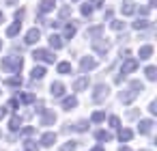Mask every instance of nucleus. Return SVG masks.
I'll return each mask as SVG.
<instances>
[{"label":"nucleus","mask_w":157,"mask_h":151,"mask_svg":"<svg viewBox=\"0 0 157 151\" xmlns=\"http://www.w3.org/2000/svg\"><path fill=\"white\" fill-rule=\"evenodd\" d=\"M142 91H144V82H142V80H131V82L127 84V89H123V91H121L118 99H121L123 104H131V101H133Z\"/></svg>","instance_id":"obj_1"},{"label":"nucleus","mask_w":157,"mask_h":151,"mask_svg":"<svg viewBox=\"0 0 157 151\" xmlns=\"http://www.w3.org/2000/svg\"><path fill=\"white\" fill-rule=\"evenodd\" d=\"M22 65H24V58L17 56V54H9V56L2 58V63H0V67H2L5 74H17L22 69Z\"/></svg>","instance_id":"obj_2"},{"label":"nucleus","mask_w":157,"mask_h":151,"mask_svg":"<svg viewBox=\"0 0 157 151\" xmlns=\"http://www.w3.org/2000/svg\"><path fill=\"white\" fill-rule=\"evenodd\" d=\"M90 48L99 54V56H103L105 58V54L110 52V48H112V41L110 39H105V37H97V39H93L90 41Z\"/></svg>","instance_id":"obj_3"},{"label":"nucleus","mask_w":157,"mask_h":151,"mask_svg":"<svg viewBox=\"0 0 157 151\" xmlns=\"http://www.w3.org/2000/svg\"><path fill=\"white\" fill-rule=\"evenodd\" d=\"M33 58H35V63H54L56 61L54 52L52 50H45V48H37L33 52Z\"/></svg>","instance_id":"obj_4"},{"label":"nucleus","mask_w":157,"mask_h":151,"mask_svg":"<svg viewBox=\"0 0 157 151\" xmlns=\"http://www.w3.org/2000/svg\"><path fill=\"white\" fill-rule=\"evenodd\" d=\"M108 97H110V86H108V84H97L95 91L90 93V99H93L95 104H101V101H105Z\"/></svg>","instance_id":"obj_5"},{"label":"nucleus","mask_w":157,"mask_h":151,"mask_svg":"<svg viewBox=\"0 0 157 151\" xmlns=\"http://www.w3.org/2000/svg\"><path fill=\"white\" fill-rule=\"evenodd\" d=\"M95 67H97V58L95 56H82V61H80V71L82 74H88Z\"/></svg>","instance_id":"obj_6"},{"label":"nucleus","mask_w":157,"mask_h":151,"mask_svg":"<svg viewBox=\"0 0 157 151\" xmlns=\"http://www.w3.org/2000/svg\"><path fill=\"white\" fill-rule=\"evenodd\" d=\"M138 69V61L136 58H125L123 61V65H121V71L118 74H123V76H129L131 71H136Z\"/></svg>","instance_id":"obj_7"},{"label":"nucleus","mask_w":157,"mask_h":151,"mask_svg":"<svg viewBox=\"0 0 157 151\" xmlns=\"http://www.w3.org/2000/svg\"><path fill=\"white\" fill-rule=\"evenodd\" d=\"M54 7H56V0H41L39 7H37V13L39 15H45V13L54 11Z\"/></svg>","instance_id":"obj_8"},{"label":"nucleus","mask_w":157,"mask_h":151,"mask_svg":"<svg viewBox=\"0 0 157 151\" xmlns=\"http://www.w3.org/2000/svg\"><path fill=\"white\" fill-rule=\"evenodd\" d=\"M41 39V30L39 28H30L28 33H26V37H24V43L26 46H33V43H37Z\"/></svg>","instance_id":"obj_9"},{"label":"nucleus","mask_w":157,"mask_h":151,"mask_svg":"<svg viewBox=\"0 0 157 151\" xmlns=\"http://www.w3.org/2000/svg\"><path fill=\"white\" fill-rule=\"evenodd\" d=\"M54 123H56V112L45 108V110L41 112V125H45V127H48V125H54Z\"/></svg>","instance_id":"obj_10"},{"label":"nucleus","mask_w":157,"mask_h":151,"mask_svg":"<svg viewBox=\"0 0 157 151\" xmlns=\"http://www.w3.org/2000/svg\"><path fill=\"white\" fill-rule=\"evenodd\" d=\"M39 147H54V142H56V132H45V134H41V138H39Z\"/></svg>","instance_id":"obj_11"},{"label":"nucleus","mask_w":157,"mask_h":151,"mask_svg":"<svg viewBox=\"0 0 157 151\" xmlns=\"http://www.w3.org/2000/svg\"><path fill=\"white\" fill-rule=\"evenodd\" d=\"M75 30H78V24H75V22H69V24L63 26V35H60V37H63V39H73V37H75Z\"/></svg>","instance_id":"obj_12"},{"label":"nucleus","mask_w":157,"mask_h":151,"mask_svg":"<svg viewBox=\"0 0 157 151\" xmlns=\"http://www.w3.org/2000/svg\"><path fill=\"white\" fill-rule=\"evenodd\" d=\"M138 132H140L142 136H148V134L153 132V121H151V119H140V123H138Z\"/></svg>","instance_id":"obj_13"},{"label":"nucleus","mask_w":157,"mask_h":151,"mask_svg":"<svg viewBox=\"0 0 157 151\" xmlns=\"http://www.w3.org/2000/svg\"><path fill=\"white\" fill-rule=\"evenodd\" d=\"M60 108L63 110H73V108H78V97H73V95H69V97H63V101H60Z\"/></svg>","instance_id":"obj_14"},{"label":"nucleus","mask_w":157,"mask_h":151,"mask_svg":"<svg viewBox=\"0 0 157 151\" xmlns=\"http://www.w3.org/2000/svg\"><path fill=\"white\" fill-rule=\"evenodd\" d=\"M56 71H58L60 76H71V74H73V67H71L69 61H60V63L56 65Z\"/></svg>","instance_id":"obj_15"},{"label":"nucleus","mask_w":157,"mask_h":151,"mask_svg":"<svg viewBox=\"0 0 157 151\" xmlns=\"http://www.w3.org/2000/svg\"><path fill=\"white\" fill-rule=\"evenodd\" d=\"M88 84H90V80H88V76H82V78H75V80H73V91H86V89H88Z\"/></svg>","instance_id":"obj_16"},{"label":"nucleus","mask_w":157,"mask_h":151,"mask_svg":"<svg viewBox=\"0 0 157 151\" xmlns=\"http://www.w3.org/2000/svg\"><path fill=\"white\" fill-rule=\"evenodd\" d=\"M50 95H52V97H63V95H65V84L58 82V80L52 82V86H50Z\"/></svg>","instance_id":"obj_17"},{"label":"nucleus","mask_w":157,"mask_h":151,"mask_svg":"<svg viewBox=\"0 0 157 151\" xmlns=\"http://www.w3.org/2000/svg\"><path fill=\"white\" fill-rule=\"evenodd\" d=\"M48 41H50V48H52V50H60V48L65 46V41H63V37H60V35H56V33H52Z\"/></svg>","instance_id":"obj_18"},{"label":"nucleus","mask_w":157,"mask_h":151,"mask_svg":"<svg viewBox=\"0 0 157 151\" xmlns=\"http://www.w3.org/2000/svg\"><path fill=\"white\" fill-rule=\"evenodd\" d=\"M138 56H140V61H148V58L153 56V46H151V43L142 46V48L138 50Z\"/></svg>","instance_id":"obj_19"},{"label":"nucleus","mask_w":157,"mask_h":151,"mask_svg":"<svg viewBox=\"0 0 157 151\" xmlns=\"http://www.w3.org/2000/svg\"><path fill=\"white\" fill-rule=\"evenodd\" d=\"M136 30H144V28H153V24H151V20H146V18H138L133 24H131Z\"/></svg>","instance_id":"obj_20"},{"label":"nucleus","mask_w":157,"mask_h":151,"mask_svg":"<svg viewBox=\"0 0 157 151\" xmlns=\"http://www.w3.org/2000/svg\"><path fill=\"white\" fill-rule=\"evenodd\" d=\"M101 35H103V26H101V24H99V26H93V28L86 30V39H90V41L97 39V37H101Z\"/></svg>","instance_id":"obj_21"},{"label":"nucleus","mask_w":157,"mask_h":151,"mask_svg":"<svg viewBox=\"0 0 157 151\" xmlns=\"http://www.w3.org/2000/svg\"><path fill=\"white\" fill-rule=\"evenodd\" d=\"M121 13L123 15H133L136 13V5L131 2V0H125V2L121 5Z\"/></svg>","instance_id":"obj_22"},{"label":"nucleus","mask_w":157,"mask_h":151,"mask_svg":"<svg viewBox=\"0 0 157 151\" xmlns=\"http://www.w3.org/2000/svg\"><path fill=\"white\" fill-rule=\"evenodd\" d=\"M5 84H7V86H15V89H20V86L24 84V80H22V76H20V74H15V76L7 78V80H5Z\"/></svg>","instance_id":"obj_23"},{"label":"nucleus","mask_w":157,"mask_h":151,"mask_svg":"<svg viewBox=\"0 0 157 151\" xmlns=\"http://www.w3.org/2000/svg\"><path fill=\"white\" fill-rule=\"evenodd\" d=\"M95 138H97L99 142H110V140H112V132H108V129H97V132H95Z\"/></svg>","instance_id":"obj_24"},{"label":"nucleus","mask_w":157,"mask_h":151,"mask_svg":"<svg viewBox=\"0 0 157 151\" xmlns=\"http://www.w3.org/2000/svg\"><path fill=\"white\" fill-rule=\"evenodd\" d=\"M43 76H45V67L35 65V67H33V71H30V78H33V80H41Z\"/></svg>","instance_id":"obj_25"},{"label":"nucleus","mask_w":157,"mask_h":151,"mask_svg":"<svg viewBox=\"0 0 157 151\" xmlns=\"http://www.w3.org/2000/svg\"><path fill=\"white\" fill-rule=\"evenodd\" d=\"M88 127H90V123H88L86 119H80L78 123L71 125V129H75V132H88Z\"/></svg>","instance_id":"obj_26"},{"label":"nucleus","mask_w":157,"mask_h":151,"mask_svg":"<svg viewBox=\"0 0 157 151\" xmlns=\"http://www.w3.org/2000/svg\"><path fill=\"white\" fill-rule=\"evenodd\" d=\"M131 138H133V132H131L129 127H121V129H118V140H121V142H123V140L127 142V140H131Z\"/></svg>","instance_id":"obj_27"},{"label":"nucleus","mask_w":157,"mask_h":151,"mask_svg":"<svg viewBox=\"0 0 157 151\" xmlns=\"http://www.w3.org/2000/svg\"><path fill=\"white\" fill-rule=\"evenodd\" d=\"M9 129H11V132L22 129V119H20L17 114H13V117H11V121H9Z\"/></svg>","instance_id":"obj_28"},{"label":"nucleus","mask_w":157,"mask_h":151,"mask_svg":"<svg viewBox=\"0 0 157 151\" xmlns=\"http://www.w3.org/2000/svg\"><path fill=\"white\" fill-rule=\"evenodd\" d=\"M101 121H105V112H103V110H95V112L90 114V121H88V123H101Z\"/></svg>","instance_id":"obj_29"},{"label":"nucleus","mask_w":157,"mask_h":151,"mask_svg":"<svg viewBox=\"0 0 157 151\" xmlns=\"http://www.w3.org/2000/svg\"><path fill=\"white\" fill-rule=\"evenodd\" d=\"M17 101L20 104H33L35 101V93H22V95H17Z\"/></svg>","instance_id":"obj_30"},{"label":"nucleus","mask_w":157,"mask_h":151,"mask_svg":"<svg viewBox=\"0 0 157 151\" xmlns=\"http://www.w3.org/2000/svg\"><path fill=\"white\" fill-rule=\"evenodd\" d=\"M41 147L37 145V140H30V138H26L24 140V151H39Z\"/></svg>","instance_id":"obj_31"},{"label":"nucleus","mask_w":157,"mask_h":151,"mask_svg":"<svg viewBox=\"0 0 157 151\" xmlns=\"http://www.w3.org/2000/svg\"><path fill=\"white\" fill-rule=\"evenodd\" d=\"M20 30H22V24H20V22H15V24H11V26L7 28V37H15Z\"/></svg>","instance_id":"obj_32"},{"label":"nucleus","mask_w":157,"mask_h":151,"mask_svg":"<svg viewBox=\"0 0 157 151\" xmlns=\"http://www.w3.org/2000/svg\"><path fill=\"white\" fill-rule=\"evenodd\" d=\"M110 26H112L114 30H118V33H121V30H125V26H127V24H125L123 20H110Z\"/></svg>","instance_id":"obj_33"},{"label":"nucleus","mask_w":157,"mask_h":151,"mask_svg":"<svg viewBox=\"0 0 157 151\" xmlns=\"http://www.w3.org/2000/svg\"><path fill=\"white\" fill-rule=\"evenodd\" d=\"M78 145H80L78 140H69V142H65V145L60 147V151H75V149H78Z\"/></svg>","instance_id":"obj_34"},{"label":"nucleus","mask_w":157,"mask_h":151,"mask_svg":"<svg viewBox=\"0 0 157 151\" xmlns=\"http://www.w3.org/2000/svg\"><path fill=\"white\" fill-rule=\"evenodd\" d=\"M144 74H146V78H148V80H155V78H157V67L148 65V67L144 69Z\"/></svg>","instance_id":"obj_35"},{"label":"nucleus","mask_w":157,"mask_h":151,"mask_svg":"<svg viewBox=\"0 0 157 151\" xmlns=\"http://www.w3.org/2000/svg\"><path fill=\"white\" fill-rule=\"evenodd\" d=\"M35 132H37V129H35L33 125H28V127H22V129H20V136H24V138H30Z\"/></svg>","instance_id":"obj_36"},{"label":"nucleus","mask_w":157,"mask_h":151,"mask_svg":"<svg viewBox=\"0 0 157 151\" xmlns=\"http://www.w3.org/2000/svg\"><path fill=\"white\" fill-rule=\"evenodd\" d=\"M69 15H71V7H69V5L60 7V11H58V18H60V20H65V18H69Z\"/></svg>","instance_id":"obj_37"},{"label":"nucleus","mask_w":157,"mask_h":151,"mask_svg":"<svg viewBox=\"0 0 157 151\" xmlns=\"http://www.w3.org/2000/svg\"><path fill=\"white\" fill-rule=\"evenodd\" d=\"M20 108V101H17V97H11L9 101H7V110H17Z\"/></svg>","instance_id":"obj_38"},{"label":"nucleus","mask_w":157,"mask_h":151,"mask_svg":"<svg viewBox=\"0 0 157 151\" xmlns=\"http://www.w3.org/2000/svg\"><path fill=\"white\" fill-rule=\"evenodd\" d=\"M108 123H110V127H114V129H118V127H121V119H118L116 114H112V117L108 119Z\"/></svg>","instance_id":"obj_39"},{"label":"nucleus","mask_w":157,"mask_h":151,"mask_svg":"<svg viewBox=\"0 0 157 151\" xmlns=\"http://www.w3.org/2000/svg\"><path fill=\"white\" fill-rule=\"evenodd\" d=\"M80 11H82V15H84V18H90V15H93V7H90L88 2H86V5H82V9H80Z\"/></svg>","instance_id":"obj_40"},{"label":"nucleus","mask_w":157,"mask_h":151,"mask_svg":"<svg viewBox=\"0 0 157 151\" xmlns=\"http://www.w3.org/2000/svg\"><path fill=\"white\" fill-rule=\"evenodd\" d=\"M138 117H140V110H138V108L127 110V114H125V119H129V121H133V119H138Z\"/></svg>","instance_id":"obj_41"},{"label":"nucleus","mask_w":157,"mask_h":151,"mask_svg":"<svg viewBox=\"0 0 157 151\" xmlns=\"http://www.w3.org/2000/svg\"><path fill=\"white\" fill-rule=\"evenodd\" d=\"M136 11H138V13H140V15H142V18H146V15H148V13H151V9H148V7H146V5H142V7H136Z\"/></svg>","instance_id":"obj_42"},{"label":"nucleus","mask_w":157,"mask_h":151,"mask_svg":"<svg viewBox=\"0 0 157 151\" xmlns=\"http://www.w3.org/2000/svg\"><path fill=\"white\" fill-rule=\"evenodd\" d=\"M24 15H26V11H24V9H17L13 18H15V22H20V24H22V20H24Z\"/></svg>","instance_id":"obj_43"},{"label":"nucleus","mask_w":157,"mask_h":151,"mask_svg":"<svg viewBox=\"0 0 157 151\" xmlns=\"http://www.w3.org/2000/svg\"><path fill=\"white\" fill-rule=\"evenodd\" d=\"M88 5H90L93 9H101V7H103V0H90Z\"/></svg>","instance_id":"obj_44"},{"label":"nucleus","mask_w":157,"mask_h":151,"mask_svg":"<svg viewBox=\"0 0 157 151\" xmlns=\"http://www.w3.org/2000/svg\"><path fill=\"white\" fill-rule=\"evenodd\" d=\"M43 110H45V108H43V101H37V104H35V110H33V112H39V114H41Z\"/></svg>","instance_id":"obj_45"},{"label":"nucleus","mask_w":157,"mask_h":151,"mask_svg":"<svg viewBox=\"0 0 157 151\" xmlns=\"http://www.w3.org/2000/svg\"><path fill=\"white\" fill-rule=\"evenodd\" d=\"M148 112L151 114H157V101H151L148 104Z\"/></svg>","instance_id":"obj_46"},{"label":"nucleus","mask_w":157,"mask_h":151,"mask_svg":"<svg viewBox=\"0 0 157 151\" xmlns=\"http://www.w3.org/2000/svg\"><path fill=\"white\" fill-rule=\"evenodd\" d=\"M127 41H129V35H125V33H123V35H118V43H121V46H123V43H127Z\"/></svg>","instance_id":"obj_47"},{"label":"nucleus","mask_w":157,"mask_h":151,"mask_svg":"<svg viewBox=\"0 0 157 151\" xmlns=\"http://www.w3.org/2000/svg\"><path fill=\"white\" fill-rule=\"evenodd\" d=\"M129 56H131V50H129V48L121 50V58H129Z\"/></svg>","instance_id":"obj_48"},{"label":"nucleus","mask_w":157,"mask_h":151,"mask_svg":"<svg viewBox=\"0 0 157 151\" xmlns=\"http://www.w3.org/2000/svg\"><path fill=\"white\" fill-rule=\"evenodd\" d=\"M7 112H9V110H7V106H0V121L7 117Z\"/></svg>","instance_id":"obj_49"},{"label":"nucleus","mask_w":157,"mask_h":151,"mask_svg":"<svg viewBox=\"0 0 157 151\" xmlns=\"http://www.w3.org/2000/svg\"><path fill=\"white\" fill-rule=\"evenodd\" d=\"M103 20H112V9H105V13H103Z\"/></svg>","instance_id":"obj_50"},{"label":"nucleus","mask_w":157,"mask_h":151,"mask_svg":"<svg viewBox=\"0 0 157 151\" xmlns=\"http://www.w3.org/2000/svg\"><path fill=\"white\" fill-rule=\"evenodd\" d=\"M148 9H153V7H157V0H148V5H146Z\"/></svg>","instance_id":"obj_51"},{"label":"nucleus","mask_w":157,"mask_h":151,"mask_svg":"<svg viewBox=\"0 0 157 151\" xmlns=\"http://www.w3.org/2000/svg\"><path fill=\"white\" fill-rule=\"evenodd\" d=\"M90 151H103V147H101V145H97V147H93Z\"/></svg>","instance_id":"obj_52"},{"label":"nucleus","mask_w":157,"mask_h":151,"mask_svg":"<svg viewBox=\"0 0 157 151\" xmlns=\"http://www.w3.org/2000/svg\"><path fill=\"white\" fill-rule=\"evenodd\" d=\"M2 22H5V13H2V11H0V24H2Z\"/></svg>","instance_id":"obj_53"},{"label":"nucleus","mask_w":157,"mask_h":151,"mask_svg":"<svg viewBox=\"0 0 157 151\" xmlns=\"http://www.w3.org/2000/svg\"><path fill=\"white\" fill-rule=\"evenodd\" d=\"M7 5H17V0H7Z\"/></svg>","instance_id":"obj_54"},{"label":"nucleus","mask_w":157,"mask_h":151,"mask_svg":"<svg viewBox=\"0 0 157 151\" xmlns=\"http://www.w3.org/2000/svg\"><path fill=\"white\" fill-rule=\"evenodd\" d=\"M118 151H131V149H129V147H121Z\"/></svg>","instance_id":"obj_55"},{"label":"nucleus","mask_w":157,"mask_h":151,"mask_svg":"<svg viewBox=\"0 0 157 151\" xmlns=\"http://www.w3.org/2000/svg\"><path fill=\"white\" fill-rule=\"evenodd\" d=\"M0 50H2V39H0Z\"/></svg>","instance_id":"obj_56"},{"label":"nucleus","mask_w":157,"mask_h":151,"mask_svg":"<svg viewBox=\"0 0 157 151\" xmlns=\"http://www.w3.org/2000/svg\"><path fill=\"white\" fill-rule=\"evenodd\" d=\"M140 151H151V149H140Z\"/></svg>","instance_id":"obj_57"},{"label":"nucleus","mask_w":157,"mask_h":151,"mask_svg":"<svg viewBox=\"0 0 157 151\" xmlns=\"http://www.w3.org/2000/svg\"><path fill=\"white\" fill-rule=\"evenodd\" d=\"M0 138H2V132H0Z\"/></svg>","instance_id":"obj_58"},{"label":"nucleus","mask_w":157,"mask_h":151,"mask_svg":"<svg viewBox=\"0 0 157 151\" xmlns=\"http://www.w3.org/2000/svg\"><path fill=\"white\" fill-rule=\"evenodd\" d=\"M0 93H2V91H0Z\"/></svg>","instance_id":"obj_59"},{"label":"nucleus","mask_w":157,"mask_h":151,"mask_svg":"<svg viewBox=\"0 0 157 151\" xmlns=\"http://www.w3.org/2000/svg\"><path fill=\"white\" fill-rule=\"evenodd\" d=\"M73 2H75V0H73Z\"/></svg>","instance_id":"obj_60"}]
</instances>
